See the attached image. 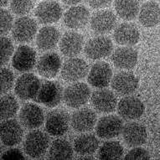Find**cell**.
<instances>
[{
    "label": "cell",
    "instance_id": "1",
    "mask_svg": "<svg viewBox=\"0 0 160 160\" xmlns=\"http://www.w3.org/2000/svg\"><path fill=\"white\" fill-rule=\"evenodd\" d=\"M49 144L50 139L47 134L39 130L32 131L27 134L24 139V152L29 157L37 158L45 154Z\"/></svg>",
    "mask_w": 160,
    "mask_h": 160
},
{
    "label": "cell",
    "instance_id": "2",
    "mask_svg": "<svg viewBox=\"0 0 160 160\" xmlns=\"http://www.w3.org/2000/svg\"><path fill=\"white\" fill-rule=\"evenodd\" d=\"M91 97V90L86 83L76 82L70 85L63 92V101L66 106L71 108H78L84 106Z\"/></svg>",
    "mask_w": 160,
    "mask_h": 160
},
{
    "label": "cell",
    "instance_id": "3",
    "mask_svg": "<svg viewBox=\"0 0 160 160\" xmlns=\"http://www.w3.org/2000/svg\"><path fill=\"white\" fill-rule=\"evenodd\" d=\"M63 98L62 87L59 83L51 81L43 82L34 100L43 105L54 108L61 102Z\"/></svg>",
    "mask_w": 160,
    "mask_h": 160
},
{
    "label": "cell",
    "instance_id": "4",
    "mask_svg": "<svg viewBox=\"0 0 160 160\" xmlns=\"http://www.w3.org/2000/svg\"><path fill=\"white\" fill-rule=\"evenodd\" d=\"M70 122V117L66 111L53 110L47 114L45 130L51 136H63L68 131Z\"/></svg>",
    "mask_w": 160,
    "mask_h": 160
},
{
    "label": "cell",
    "instance_id": "5",
    "mask_svg": "<svg viewBox=\"0 0 160 160\" xmlns=\"http://www.w3.org/2000/svg\"><path fill=\"white\" fill-rule=\"evenodd\" d=\"M113 44L110 38L97 36L89 39L85 45V55L91 60H101L112 52Z\"/></svg>",
    "mask_w": 160,
    "mask_h": 160
},
{
    "label": "cell",
    "instance_id": "6",
    "mask_svg": "<svg viewBox=\"0 0 160 160\" xmlns=\"http://www.w3.org/2000/svg\"><path fill=\"white\" fill-rule=\"evenodd\" d=\"M88 71V64L84 60L71 57L61 66V75L66 82H76L86 77Z\"/></svg>",
    "mask_w": 160,
    "mask_h": 160
},
{
    "label": "cell",
    "instance_id": "7",
    "mask_svg": "<svg viewBox=\"0 0 160 160\" xmlns=\"http://www.w3.org/2000/svg\"><path fill=\"white\" fill-rule=\"evenodd\" d=\"M37 23L30 17L22 16L13 23L12 35L17 42L26 43L31 41L37 34Z\"/></svg>",
    "mask_w": 160,
    "mask_h": 160
},
{
    "label": "cell",
    "instance_id": "8",
    "mask_svg": "<svg viewBox=\"0 0 160 160\" xmlns=\"http://www.w3.org/2000/svg\"><path fill=\"white\" fill-rule=\"evenodd\" d=\"M40 86V81L36 76L30 73L24 74L17 80L14 91L20 99H34L39 92Z\"/></svg>",
    "mask_w": 160,
    "mask_h": 160
},
{
    "label": "cell",
    "instance_id": "9",
    "mask_svg": "<svg viewBox=\"0 0 160 160\" xmlns=\"http://www.w3.org/2000/svg\"><path fill=\"white\" fill-rule=\"evenodd\" d=\"M123 122L115 115H108L100 118L97 122L96 132L97 136L103 139H111L119 136L123 129Z\"/></svg>",
    "mask_w": 160,
    "mask_h": 160
},
{
    "label": "cell",
    "instance_id": "10",
    "mask_svg": "<svg viewBox=\"0 0 160 160\" xmlns=\"http://www.w3.org/2000/svg\"><path fill=\"white\" fill-rule=\"evenodd\" d=\"M63 14L60 3L55 0H45L39 3L35 8V16L39 23L44 24L58 22Z\"/></svg>",
    "mask_w": 160,
    "mask_h": 160
},
{
    "label": "cell",
    "instance_id": "11",
    "mask_svg": "<svg viewBox=\"0 0 160 160\" xmlns=\"http://www.w3.org/2000/svg\"><path fill=\"white\" fill-rule=\"evenodd\" d=\"M144 104L138 97L127 96L120 100L118 104V112L125 120H136L144 112Z\"/></svg>",
    "mask_w": 160,
    "mask_h": 160
},
{
    "label": "cell",
    "instance_id": "12",
    "mask_svg": "<svg viewBox=\"0 0 160 160\" xmlns=\"http://www.w3.org/2000/svg\"><path fill=\"white\" fill-rule=\"evenodd\" d=\"M112 80V71L109 64L100 61L94 64L88 72L87 81L92 87L97 88L107 87Z\"/></svg>",
    "mask_w": 160,
    "mask_h": 160
},
{
    "label": "cell",
    "instance_id": "13",
    "mask_svg": "<svg viewBox=\"0 0 160 160\" xmlns=\"http://www.w3.org/2000/svg\"><path fill=\"white\" fill-rule=\"evenodd\" d=\"M124 142L129 147H140L147 141V129L142 124L132 122L124 125L122 132Z\"/></svg>",
    "mask_w": 160,
    "mask_h": 160
},
{
    "label": "cell",
    "instance_id": "14",
    "mask_svg": "<svg viewBox=\"0 0 160 160\" xmlns=\"http://www.w3.org/2000/svg\"><path fill=\"white\" fill-rule=\"evenodd\" d=\"M36 63V53L28 45H20L13 55L12 66L20 72L31 71Z\"/></svg>",
    "mask_w": 160,
    "mask_h": 160
},
{
    "label": "cell",
    "instance_id": "15",
    "mask_svg": "<svg viewBox=\"0 0 160 160\" xmlns=\"http://www.w3.org/2000/svg\"><path fill=\"white\" fill-rule=\"evenodd\" d=\"M90 24L91 29L96 34H108L116 27L117 17L112 11L108 9L100 10L93 14Z\"/></svg>",
    "mask_w": 160,
    "mask_h": 160
},
{
    "label": "cell",
    "instance_id": "16",
    "mask_svg": "<svg viewBox=\"0 0 160 160\" xmlns=\"http://www.w3.org/2000/svg\"><path fill=\"white\" fill-rule=\"evenodd\" d=\"M97 121V114L93 110L90 108H82L72 114L71 125L77 132H87L94 128Z\"/></svg>",
    "mask_w": 160,
    "mask_h": 160
},
{
    "label": "cell",
    "instance_id": "17",
    "mask_svg": "<svg viewBox=\"0 0 160 160\" xmlns=\"http://www.w3.org/2000/svg\"><path fill=\"white\" fill-rule=\"evenodd\" d=\"M93 108L102 113L112 112L118 108V99L112 91L102 89L96 91L91 97Z\"/></svg>",
    "mask_w": 160,
    "mask_h": 160
},
{
    "label": "cell",
    "instance_id": "18",
    "mask_svg": "<svg viewBox=\"0 0 160 160\" xmlns=\"http://www.w3.org/2000/svg\"><path fill=\"white\" fill-rule=\"evenodd\" d=\"M138 87V80L133 73L121 71L113 76L112 87L117 93L122 96H128L133 93Z\"/></svg>",
    "mask_w": 160,
    "mask_h": 160
},
{
    "label": "cell",
    "instance_id": "19",
    "mask_svg": "<svg viewBox=\"0 0 160 160\" xmlns=\"http://www.w3.org/2000/svg\"><path fill=\"white\" fill-rule=\"evenodd\" d=\"M19 120L22 125L28 129L39 128L45 121L43 110L34 103H27L19 112Z\"/></svg>",
    "mask_w": 160,
    "mask_h": 160
},
{
    "label": "cell",
    "instance_id": "20",
    "mask_svg": "<svg viewBox=\"0 0 160 160\" xmlns=\"http://www.w3.org/2000/svg\"><path fill=\"white\" fill-rule=\"evenodd\" d=\"M23 129L16 120L7 119L2 122L0 127L1 141L8 147H13L21 142L23 138Z\"/></svg>",
    "mask_w": 160,
    "mask_h": 160
},
{
    "label": "cell",
    "instance_id": "21",
    "mask_svg": "<svg viewBox=\"0 0 160 160\" xmlns=\"http://www.w3.org/2000/svg\"><path fill=\"white\" fill-rule=\"evenodd\" d=\"M90 12L83 5H74L64 14V24L69 29H80L84 28L89 22Z\"/></svg>",
    "mask_w": 160,
    "mask_h": 160
},
{
    "label": "cell",
    "instance_id": "22",
    "mask_svg": "<svg viewBox=\"0 0 160 160\" xmlns=\"http://www.w3.org/2000/svg\"><path fill=\"white\" fill-rule=\"evenodd\" d=\"M37 71L45 78H54L61 69V57L56 53H46L39 58L36 66Z\"/></svg>",
    "mask_w": 160,
    "mask_h": 160
},
{
    "label": "cell",
    "instance_id": "23",
    "mask_svg": "<svg viewBox=\"0 0 160 160\" xmlns=\"http://www.w3.org/2000/svg\"><path fill=\"white\" fill-rule=\"evenodd\" d=\"M114 40L119 45L132 46L138 44L140 39V33L138 27L131 23L119 24L113 33Z\"/></svg>",
    "mask_w": 160,
    "mask_h": 160
},
{
    "label": "cell",
    "instance_id": "24",
    "mask_svg": "<svg viewBox=\"0 0 160 160\" xmlns=\"http://www.w3.org/2000/svg\"><path fill=\"white\" fill-rule=\"evenodd\" d=\"M84 46V38L77 32H68L60 41L61 52L66 56L74 57L82 52Z\"/></svg>",
    "mask_w": 160,
    "mask_h": 160
},
{
    "label": "cell",
    "instance_id": "25",
    "mask_svg": "<svg viewBox=\"0 0 160 160\" xmlns=\"http://www.w3.org/2000/svg\"><path fill=\"white\" fill-rule=\"evenodd\" d=\"M138 55L135 49L128 46L118 48L112 55L113 65L118 69L131 70L137 65Z\"/></svg>",
    "mask_w": 160,
    "mask_h": 160
},
{
    "label": "cell",
    "instance_id": "26",
    "mask_svg": "<svg viewBox=\"0 0 160 160\" xmlns=\"http://www.w3.org/2000/svg\"><path fill=\"white\" fill-rule=\"evenodd\" d=\"M139 23L145 28H153L160 24V5L154 1L146 2L140 8Z\"/></svg>",
    "mask_w": 160,
    "mask_h": 160
},
{
    "label": "cell",
    "instance_id": "27",
    "mask_svg": "<svg viewBox=\"0 0 160 160\" xmlns=\"http://www.w3.org/2000/svg\"><path fill=\"white\" fill-rule=\"evenodd\" d=\"M60 40V32L55 27L45 26L39 29L36 36V45L39 50H50L56 46Z\"/></svg>",
    "mask_w": 160,
    "mask_h": 160
},
{
    "label": "cell",
    "instance_id": "28",
    "mask_svg": "<svg viewBox=\"0 0 160 160\" xmlns=\"http://www.w3.org/2000/svg\"><path fill=\"white\" fill-rule=\"evenodd\" d=\"M98 148L99 140L93 134H82L74 141V149L80 155H92Z\"/></svg>",
    "mask_w": 160,
    "mask_h": 160
},
{
    "label": "cell",
    "instance_id": "29",
    "mask_svg": "<svg viewBox=\"0 0 160 160\" xmlns=\"http://www.w3.org/2000/svg\"><path fill=\"white\" fill-rule=\"evenodd\" d=\"M114 8L118 15L124 20H132L140 10L138 0H115Z\"/></svg>",
    "mask_w": 160,
    "mask_h": 160
},
{
    "label": "cell",
    "instance_id": "30",
    "mask_svg": "<svg viewBox=\"0 0 160 160\" xmlns=\"http://www.w3.org/2000/svg\"><path fill=\"white\" fill-rule=\"evenodd\" d=\"M49 155L51 159H71L73 157V148L66 139H56L50 146Z\"/></svg>",
    "mask_w": 160,
    "mask_h": 160
},
{
    "label": "cell",
    "instance_id": "31",
    "mask_svg": "<svg viewBox=\"0 0 160 160\" xmlns=\"http://www.w3.org/2000/svg\"><path fill=\"white\" fill-rule=\"evenodd\" d=\"M123 153V147L118 141H108L99 149V158L102 160L120 159Z\"/></svg>",
    "mask_w": 160,
    "mask_h": 160
},
{
    "label": "cell",
    "instance_id": "32",
    "mask_svg": "<svg viewBox=\"0 0 160 160\" xmlns=\"http://www.w3.org/2000/svg\"><path fill=\"white\" fill-rule=\"evenodd\" d=\"M1 119L7 120L15 116L18 110V104L17 100L10 95H5L1 98Z\"/></svg>",
    "mask_w": 160,
    "mask_h": 160
},
{
    "label": "cell",
    "instance_id": "33",
    "mask_svg": "<svg viewBox=\"0 0 160 160\" xmlns=\"http://www.w3.org/2000/svg\"><path fill=\"white\" fill-rule=\"evenodd\" d=\"M34 0H11L10 8L14 14L26 15L34 7Z\"/></svg>",
    "mask_w": 160,
    "mask_h": 160
},
{
    "label": "cell",
    "instance_id": "34",
    "mask_svg": "<svg viewBox=\"0 0 160 160\" xmlns=\"http://www.w3.org/2000/svg\"><path fill=\"white\" fill-rule=\"evenodd\" d=\"M1 66H4L10 60L13 52V45L10 39L7 37L1 38Z\"/></svg>",
    "mask_w": 160,
    "mask_h": 160
},
{
    "label": "cell",
    "instance_id": "35",
    "mask_svg": "<svg viewBox=\"0 0 160 160\" xmlns=\"http://www.w3.org/2000/svg\"><path fill=\"white\" fill-rule=\"evenodd\" d=\"M14 76L13 72L8 68L1 70V93L5 94L9 92L13 86Z\"/></svg>",
    "mask_w": 160,
    "mask_h": 160
},
{
    "label": "cell",
    "instance_id": "36",
    "mask_svg": "<svg viewBox=\"0 0 160 160\" xmlns=\"http://www.w3.org/2000/svg\"><path fill=\"white\" fill-rule=\"evenodd\" d=\"M13 16L9 11L2 8L1 10V34H7L13 29Z\"/></svg>",
    "mask_w": 160,
    "mask_h": 160
},
{
    "label": "cell",
    "instance_id": "37",
    "mask_svg": "<svg viewBox=\"0 0 160 160\" xmlns=\"http://www.w3.org/2000/svg\"><path fill=\"white\" fill-rule=\"evenodd\" d=\"M149 152L140 147H134L126 154L124 159L127 160H148L150 159Z\"/></svg>",
    "mask_w": 160,
    "mask_h": 160
},
{
    "label": "cell",
    "instance_id": "38",
    "mask_svg": "<svg viewBox=\"0 0 160 160\" xmlns=\"http://www.w3.org/2000/svg\"><path fill=\"white\" fill-rule=\"evenodd\" d=\"M2 159H10V160H24L25 159V157L23 154V152L19 149L17 148H11V149L7 150L6 152H3L1 157Z\"/></svg>",
    "mask_w": 160,
    "mask_h": 160
},
{
    "label": "cell",
    "instance_id": "39",
    "mask_svg": "<svg viewBox=\"0 0 160 160\" xmlns=\"http://www.w3.org/2000/svg\"><path fill=\"white\" fill-rule=\"evenodd\" d=\"M87 2L92 8L102 9L110 6L112 0H87Z\"/></svg>",
    "mask_w": 160,
    "mask_h": 160
},
{
    "label": "cell",
    "instance_id": "40",
    "mask_svg": "<svg viewBox=\"0 0 160 160\" xmlns=\"http://www.w3.org/2000/svg\"><path fill=\"white\" fill-rule=\"evenodd\" d=\"M61 1H62L65 4H66V5L74 6L76 5V4H78L79 3H81L82 0H61Z\"/></svg>",
    "mask_w": 160,
    "mask_h": 160
},
{
    "label": "cell",
    "instance_id": "41",
    "mask_svg": "<svg viewBox=\"0 0 160 160\" xmlns=\"http://www.w3.org/2000/svg\"><path fill=\"white\" fill-rule=\"evenodd\" d=\"M10 1L11 0H1V6L2 7H5V6L8 5Z\"/></svg>",
    "mask_w": 160,
    "mask_h": 160
},
{
    "label": "cell",
    "instance_id": "42",
    "mask_svg": "<svg viewBox=\"0 0 160 160\" xmlns=\"http://www.w3.org/2000/svg\"><path fill=\"white\" fill-rule=\"evenodd\" d=\"M159 2H160V0H159Z\"/></svg>",
    "mask_w": 160,
    "mask_h": 160
}]
</instances>
